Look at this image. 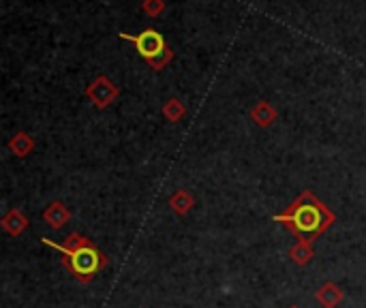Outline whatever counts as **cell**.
Wrapping results in <instances>:
<instances>
[{
	"instance_id": "1",
	"label": "cell",
	"mask_w": 366,
	"mask_h": 308,
	"mask_svg": "<svg viewBox=\"0 0 366 308\" xmlns=\"http://www.w3.org/2000/svg\"><path fill=\"white\" fill-rule=\"evenodd\" d=\"M274 223H283L298 240L315 242L330 225L336 221L334 212L328 208L323 201H319L311 190H302L283 215L272 217Z\"/></svg>"
},
{
	"instance_id": "2",
	"label": "cell",
	"mask_w": 366,
	"mask_h": 308,
	"mask_svg": "<svg viewBox=\"0 0 366 308\" xmlns=\"http://www.w3.org/2000/svg\"><path fill=\"white\" fill-rule=\"evenodd\" d=\"M41 242L45 246L56 249L62 255V263L65 268L79 280V283H90L96 272L105 266V255H101V251L84 236L79 234H71L65 238V244H56L50 238H41Z\"/></svg>"
},
{
	"instance_id": "3",
	"label": "cell",
	"mask_w": 366,
	"mask_h": 308,
	"mask_svg": "<svg viewBox=\"0 0 366 308\" xmlns=\"http://www.w3.org/2000/svg\"><path fill=\"white\" fill-rule=\"evenodd\" d=\"M118 37L125 39V41H131V43L138 47V54H140V56L148 62V67L155 69V71L165 69V67L172 62V58H174V52H172V47L167 45L165 37H163L159 30H155V28H146V30H142L140 35L120 33Z\"/></svg>"
},
{
	"instance_id": "4",
	"label": "cell",
	"mask_w": 366,
	"mask_h": 308,
	"mask_svg": "<svg viewBox=\"0 0 366 308\" xmlns=\"http://www.w3.org/2000/svg\"><path fill=\"white\" fill-rule=\"evenodd\" d=\"M86 96L94 103V105H96L99 110H103V108L111 105V103L116 101V96H118V86H116L107 75H99V77L88 86Z\"/></svg>"
},
{
	"instance_id": "5",
	"label": "cell",
	"mask_w": 366,
	"mask_h": 308,
	"mask_svg": "<svg viewBox=\"0 0 366 308\" xmlns=\"http://www.w3.org/2000/svg\"><path fill=\"white\" fill-rule=\"evenodd\" d=\"M43 219H45V223L50 225V227H54V229H62L67 223H69V219H71V212H69V208L62 203V201H52L48 208H45V212H43Z\"/></svg>"
},
{
	"instance_id": "6",
	"label": "cell",
	"mask_w": 366,
	"mask_h": 308,
	"mask_svg": "<svg viewBox=\"0 0 366 308\" xmlns=\"http://www.w3.org/2000/svg\"><path fill=\"white\" fill-rule=\"evenodd\" d=\"M317 302L323 306V308H336L340 302H343V291H340V287L338 285H334V283H326V285H321L319 287V291H317Z\"/></svg>"
},
{
	"instance_id": "7",
	"label": "cell",
	"mask_w": 366,
	"mask_h": 308,
	"mask_svg": "<svg viewBox=\"0 0 366 308\" xmlns=\"http://www.w3.org/2000/svg\"><path fill=\"white\" fill-rule=\"evenodd\" d=\"M277 110L270 105L268 101H262V103H257V105L253 108V112H251V118H253V122L257 125V127H262V129H268L274 120H277Z\"/></svg>"
},
{
	"instance_id": "8",
	"label": "cell",
	"mask_w": 366,
	"mask_h": 308,
	"mask_svg": "<svg viewBox=\"0 0 366 308\" xmlns=\"http://www.w3.org/2000/svg\"><path fill=\"white\" fill-rule=\"evenodd\" d=\"M9 150L16 154V156H28L30 152H33V148H35V139L28 135V133H24V131H20V133H16L11 139H9Z\"/></svg>"
},
{
	"instance_id": "9",
	"label": "cell",
	"mask_w": 366,
	"mask_h": 308,
	"mask_svg": "<svg viewBox=\"0 0 366 308\" xmlns=\"http://www.w3.org/2000/svg\"><path fill=\"white\" fill-rule=\"evenodd\" d=\"M26 227H28V219H26L20 210H11V212L3 219V229H5L9 236H20Z\"/></svg>"
},
{
	"instance_id": "10",
	"label": "cell",
	"mask_w": 366,
	"mask_h": 308,
	"mask_svg": "<svg viewBox=\"0 0 366 308\" xmlns=\"http://www.w3.org/2000/svg\"><path fill=\"white\" fill-rule=\"evenodd\" d=\"M193 203H195V199H193V195H189L184 188H178L172 197H170V205H172V210L176 212V215H187L191 208H193Z\"/></svg>"
},
{
	"instance_id": "11",
	"label": "cell",
	"mask_w": 366,
	"mask_h": 308,
	"mask_svg": "<svg viewBox=\"0 0 366 308\" xmlns=\"http://www.w3.org/2000/svg\"><path fill=\"white\" fill-rule=\"evenodd\" d=\"M311 244H313V242H309V240H298V244H294V246L289 249V257H292L298 266H306V263L315 257V251H313Z\"/></svg>"
},
{
	"instance_id": "12",
	"label": "cell",
	"mask_w": 366,
	"mask_h": 308,
	"mask_svg": "<svg viewBox=\"0 0 366 308\" xmlns=\"http://www.w3.org/2000/svg\"><path fill=\"white\" fill-rule=\"evenodd\" d=\"M163 116L170 120V122H178L182 116H184V105L178 101V98H170L165 105H163Z\"/></svg>"
},
{
	"instance_id": "13",
	"label": "cell",
	"mask_w": 366,
	"mask_h": 308,
	"mask_svg": "<svg viewBox=\"0 0 366 308\" xmlns=\"http://www.w3.org/2000/svg\"><path fill=\"white\" fill-rule=\"evenodd\" d=\"M142 9L148 18H159L165 11V0H144Z\"/></svg>"
},
{
	"instance_id": "14",
	"label": "cell",
	"mask_w": 366,
	"mask_h": 308,
	"mask_svg": "<svg viewBox=\"0 0 366 308\" xmlns=\"http://www.w3.org/2000/svg\"><path fill=\"white\" fill-rule=\"evenodd\" d=\"M289 308H300V306H289Z\"/></svg>"
}]
</instances>
